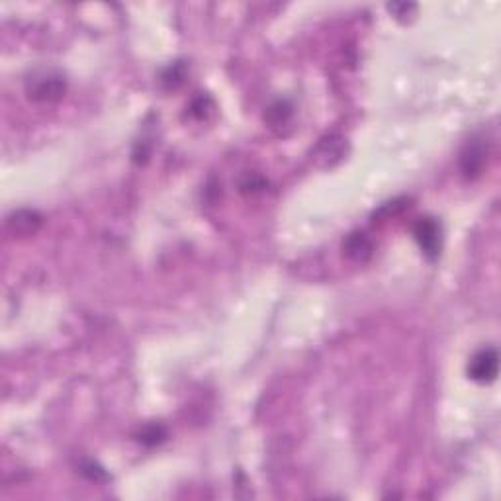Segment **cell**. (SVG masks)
<instances>
[{
    "instance_id": "6da1fadb",
    "label": "cell",
    "mask_w": 501,
    "mask_h": 501,
    "mask_svg": "<svg viewBox=\"0 0 501 501\" xmlns=\"http://www.w3.org/2000/svg\"><path fill=\"white\" fill-rule=\"evenodd\" d=\"M28 96L35 102H55L65 94V78L59 73L45 71L28 81Z\"/></svg>"
},
{
    "instance_id": "7a4b0ae2",
    "label": "cell",
    "mask_w": 501,
    "mask_h": 501,
    "mask_svg": "<svg viewBox=\"0 0 501 501\" xmlns=\"http://www.w3.org/2000/svg\"><path fill=\"white\" fill-rule=\"evenodd\" d=\"M413 237L429 261H435L441 255L442 230L441 223L435 218H419L413 225Z\"/></svg>"
},
{
    "instance_id": "3957f363",
    "label": "cell",
    "mask_w": 501,
    "mask_h": 501,
    "mask_svg": "<svg viewBox=\"0 0 501 501\" xmlns=\"http://www.w3.org/2000/svg\"><path fill=\"white\" fill-rule=\"evenodd\" d=\"M497 370H500V357L497 350L492 347L478 350L468 365V376L480 384L493 382L497 378Z\"/></svg>"
},
{
    "instance_id": "277c9868",
    "label": "cell",
    "mask_w": 501,
    "mask_h": 501,
    "mask_svg": "<svg viewBox=\"0 0 501 501\" xmlns=\"http://www.w3.org/2000/svg\"><path fill=\"white\" fill-rule=\"evenodd\" d=\"M42 213H37L35 210H16V212L8 216L6 230L14 237H30V235L37 233V230L42 228Z\"/></svg>"
},
{
    "instance_id": "5b68a950",
    "label": "cell",
    "mask_w": 501,
    "mask_h": 501,
    "mask_svg": "<svg viewBox=\"0 0 501 501\" xmlns=\"http://www.w3.org/2000/svg\"><path fill=\"white\" fill-rule=\"evenodd\" d=\"M485 163V147L480 139L468 141L466 147L460 153V170L466 179H476Z\"/></svg>"
},
{
    "instance_id": "8992f818",
    "label": "cell",
    "mask_w": 501,
    "mask_h": 501,
    "mask_svg": "<svg viewBox=\"0 0 501 501\" xmlns=\"http://www.w3.org/2000/svg\"><path fill=\"white\" fill-rule=\"evenodd\" d=\"M343 251H345L347 259H350L353 263L363 264L366 263V261H370V257H372L374 253V245L365 231H355V233H350V235L345 239Z\"/></svg>"
},
{
    "instance_id": "52a82bcc",
    "label": "cell",
    "mask_w": 501,
    "mask_h": 501,
    "mask_svg": "<svg viewBox=\"0 0 501 501\" xmlns=\"http://www.w3.org/2000/svg\"><path fill=\"white\" fill-rule=\"evenodd\" d=\"M343 151H345V139L337 136H329L322 139V143L317 145V159L323 161V165L331 167V165L343 159Z\"/></svg>"
},
{
    "instance_id": "ba28073f",
    "label": "cell",
    "mask_w": 501,
    "mask_h": 501,
    "mask_svg": "<svg viewBox=\"0 0 501 501\" xmlns=\"http://www.w3.org/2000/svg\"><path fill=\"white\" fill-rule=\"evenodd\" d=\"M294 114V108L288 100H276L272 102L269 108H266V114H264V122L271 126V128H281V126H286Z\"/></svg>"
},
{
    "instance_id": "9c48e42d",
    "label": "cell",
    "mask_w": 501,
    "mask_h": 501,
    "mask_svg": "<svg viewBox=\"0 0 501 501\" xmlns=\"http://www.w3.org/2000/svg\"><path fill=\"white\" fill-rule=\"evenodd\" d=\"M184 77H187V67H184L182 61H177V63H172L170 67L163 71L161 85L165 86L167 90H170V88L175 90V88H179V86L184 83Z\"/></svg>"
},
{
    "instance_id": "30bf717a",
    "label": "cell",
    "mask_w": 501,
    "mask_h": 501,
    "mask_svg": "<svg viewBox=\"0 0 501 501\" xmlns=\"http://www.w3.org/2000/svg\"><path fill=\"white\" fill-rule=\"evenodd\" d=\"M264 188H266V179L259 172H245L239 179V190L243 194H257V192H263Z\"/></svg>"
},
{
    "instance_id": "8fae6325",
    "label": "cell",
    "mask_w": 501,
    "mask_h": 501,
    "mask_svg": "<svg viewBox=\"0 0 501 501\" xmlns=\"http://www.w3.org/2000/svg\"><path fill=\"white\" fill-rule=\"evenodd\" d=\"M212 112H213L212 98L206 96V94L196 96L194 100H192V104H190V114H192L196 119H206Z\"/></svg>"
},
{
    "instance_id": "7c38bea8",
    "label": "cell",
    "mask_w": 501,
    "mask_h": 501,
    "mask_svg": "<svg viewBox=\"0 0 501 501\" xmlns=\"http://www.w3.org/2000/svg\"><path fill=\"white\" fill-rule=\"evenodd\" d=\"M167 439V431L163 429L161 425H147L143 431L139 433V441L147 444V447H155Z\"/></svg>"
},
{
    "instance_id": "4fadbf2b",
    "label": "cell",
    "mask_w": 501,
    "mask_h": 501,
    "mask_svg": "<svg viewBox=\"0 0 501 501\" xmlns=\"http://www.w3.org/2000/svg\"><path fill=\"white\" fill-rule=\"evenodd\" d=\"M408 206H409V200H406V198L391 200V202H388V204H384L378 212H374V220H376V218H378V221L388 220V218H391V216H398V213L403 212Z\"/></svg>"
},
{
    "instance_id": "5bb4252c",
    "label": "cell",
    "mask_w": 501,
    "mask_h": 501,
    "mask_svg": "<svg viewBox=\"0 0 501 501\" xmlns=\"http://www.w3.org/2000/svg\"><path fill=\"white\" fill-rule=\"evenodd\" d=\"M81 472H83V474H85L86 478H90V480H94V482H100V480H106V472H104V470L100 466H96V464H93V462H86Z\"/></svg>"
}]
</instances>
